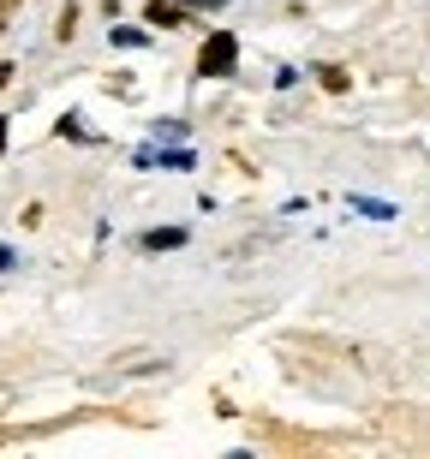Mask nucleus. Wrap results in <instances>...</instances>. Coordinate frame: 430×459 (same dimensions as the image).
<instances>
[{
	"instance_id": "obj_2",
	"label": "nucleus",
	"mask_w": 430,
	"mask_h": 459,
	"mask_svg": "<svg viewBox=\"0 0 430 459\" xmlns=\"http://www.w3.org/2000/svg\"><path fill=\"white\" fill-rule=\"evenodd\" d=\"M0 150H6V126H0Z\"/></svg>"
},
{
	"instance_id": "obj_4",
	"label": "nucleus",
	"mask_w": 430,
	"mask_h": 459,
	"mask_svg": "<svg viewBox=\"0 0 430 459\" xmlns=\"http://www.w3.org/2000/svg\"><path fill=\"white\" fill-rule=\"evenodd\" d=\"M0 269H6V251H0Z\"/></svg>"
},
{
	"instance_id": "obj_1",
	"label": "nucleus",
	"mask_w": 430,
	"mask_h": 459,
	"mask_svg": "<svg viewBox=\"0 0 430 459\" xmlns=\"http://www.w3.org/2000/svg\"><path fill=\"white\" fill-rule=\"evenodd\" d=\"M233 60H240V42H233L227 30H209L204 54H197V72H204V78H227V72H233Z\"/></svg>"
},
{
	"instance_id": "obj_3",
	"label": "nucleus",
	"mask_w": 430,
	"mask_h": 459,
	"mask_svg": "<svg viewBox=\"0 0 430 459\" xmlns=\"http://www.w3.org/2000/svg\"><path fill=\"white\" fill-rule=\"evenodd\" d=\"M6 6H13V0H0V18H6Z\"/></svg>"
}]
</instances>
